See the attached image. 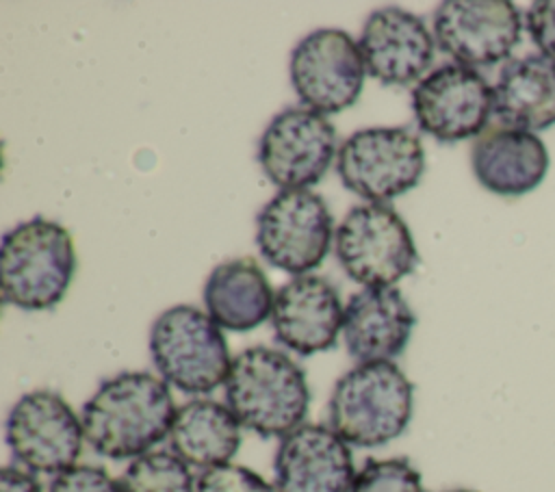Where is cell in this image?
Returning <instances> with one entry per match:
<instances>
[{
    "instance_id": "obj_1",
    "label": "cell",
    "mask_w": 555,
    "mask_h": 492,
    "mask_svg": "<svg viewBox=\"0 0 555 492\" xmlns=\"http://www.w3.org/2000/svg\"><path fill=\"white\" fill-rule=\"evenodd\" d=\"M169 384L145 371H126L98 386L82 405L87 444L111 459H134L163 442L176 418Z\"/></svg>"
},
{
    "instance_id": "obj_2",
    "label": "cell",
    "mask_w": 555,
    "mask_h": 492,
    "mask_svg": "<svg viewBox=\"0 0 555 492\" xmlns=\"http://www.w3.org/2000/svg\"><path fill=\"white\" fill-rule=\"evenodd\" d=\"M225 405L241 427L260 438H284L308 414L310 388L304 371L284 351L249 347L232 358Z\"/></svg>"
},
{
    "instance_id": "obj_3",
    "label": "cell",
    "mask_w": 555,
    "mask_h": 492,
    "mask_svg": "<svg viewBox=\"0 0 555 492\" xmlns=\"http://www.w3.org/2000/svg\"><path fill=\"white\" fill-rule=\"evenodd\" d=\"M414 407V386L395 362L356 364L330 394V427L353 446H382L399 438Z\"/></svg>"
},
{
    "instance_id": "obj_4",
    "label": "cell",
    "mask_w": 555,
    "mask_h": 492,
    "mask_svg": "<svg viewBox=\"0 0 555 492\" xmlns=\"http://www.w3.org/2000/svg\"><path fill=\"white\" fill-rule=\"evenodd\" d=\"M76 271L72 234L56 221L33 217L2 236V299L22 310L54 308Z\"/></svg>"
},
{
    "instance_id": "obj_5",
    "label": "cell",
    "mask_w": 555,
    "mask_h": 492,
    "mask_svg": "<svg viewBox=\"0 0 555 492\" xmlns=\"http://www.w3.org/2000/svg\"><path fill=\"white\" fill-rule=\"evenodd\" d=\"M150 353L158 375L180 392L208 394L225 384L232 358L221 327L195 306H173L150 329Z\"/></svg>"
},
{
    "instance_id": "obj_6",
    "label": "cell",
    "mask_w": 555,
    "mask_h": 492,
    "mask_svg": "<svg viewBox=\"0 0 555 492\" xmlns=\"http://www.w3.org/2000/svg\"><path fill=\"white\" fill-rule=\"evenodd\" d=\"M334 249L345 273L369 286H392L418 262L416 245L401 215L388 204L353 206L334 234Z\"/></svg>"
},
{
    "instance_id": "obj_7",
    "label": "cell",
    "mask_w": 555,
    "mask_h": 492,
    "mask_svg": "<svg viewBox=\"0 0 555 492\" xmlns=\"http://www.w3.org/2000/svg\"><path fill=\"white\" fill-rule=\"evenodd\" d=\"M334 221L325 199L310 189L275 193L256 217V245L275 269L306 275L330 254Z\"/></svg>"
},
{
    "instance_id": "obj_8",
    "label": "cell",
    "mask_w": 555,
    "mask_h": 492,
    "mask_svg": "<svg viewBox=\"0 0 555 492\" xmlns=\"http://www.w3.org/2000/svg\"><path fill=\"white\" fill-rule=\"evenodd\" d=\"M336 169L349 191L386 204L418 184L425 171V150L405 128H364L343 141Z\"/></svg>"
},
{
    "instance_id": "obj_9",
    "label": "cell",
    "mask_w": 555,
    "mask_h": 492,
    "mask_svg": "<svg viewBox=\"0 0 555 492\" xmlns=\"http://www.w3.org/2000/svg\"><path fill=\"white\" fill-rule=\"evenodd\" d=\"M4 438L13 457L30 472L61 475L76 466L85 429L59 392L33 390L22 394L11 407Z\"/></svg>"
},
{
    "instance_id": "obj_10",
    "label": "cell",
    "mask_w": 555,
    "mask_h": 492,
    "mask_svg": "<svg viewBox=\"0 0 555 492\" xmlns=\"http://www.w3.org/2000/svg\"><path fill=\"white\" fill-rule=\"evenodd\" d=\"M364 59L358 41L340 28L306 35L291 54V82L301 106L321 115L349 108L364 87Z\"/></svg>"
},
{
    "instance_id": "obj_11",
    "label": "cell",
    "mask_w": 555,
    "mask_h": 492,
    "mask_svg": "<svg viewBox=\"0 0 555 492\" xmlns=\"http://www.w3.org/2000/svg\"><path fill=\"white\" fill-rule=\"evenodd\" d=\"M412 111L423 132L440 143L479 137L494 113V91L473 67L444 63L412 89Z\"/></svg>"
},
{
    "instance_id": "obj_12",
    "label": "cell",
    "mask_w": 555,
    "mask_h": 492,
    "mask_svg": "<svg viewBox=\"0 0 555 492\" xmlns=\"http://www.w3.org/2000/svg\"><path fill=\"white\" fill-rule=\"evenodd\" d=\"M336 154V128L325 115L306 106L278 113L258 143L260 167L282 191L317 184Z\"/></svg>"
},
{
    "instance_id": "obj_13",
    "label": "cell",
    "mask_w": 555,
    "mask_h": 492,
    "mask_svg": "<svg viewBox=\"0 0 555 492\" xmlns=\"http://www.w3.org/2000/svg\"><path fill=\"white\" fill-rule=\"evenodd\" d=\"M520 33V11L509 0H444L434 11L436 46L473 69L505 61Z\"/></svg>"
},
{
    "instance_id": "obj_14",
    "label": "cell",
    "mask_w": 555,
    "mask_h": 492,
    "mask_svg": "<svg viewBox=\"0 0 555 492\" xmlns=\"http://www.w3.org/2000/svg\"><path fill=\"white\" fill-rule=\"evenodd\" d=\"M275 492H351L356 468L349 444L327 425L304 423L280 438Z\"/></svg>"
},
{
    "instance_id": "obj_15",
    "label": "cell",
    "mask_w": 555,
    "mask_h": 492,
    "mask_svg": "<svg viewBox=\"0 0 555 492\" xmlns=\"http://www.w3.org/2000/svg\"><path fill=\"white\" fill-rule=\"evenodd\" d=\"M358 48L369 76L384 85H410L423 80L429 69L436 39L414 13L382 7L366 17Z\"/></svg>"
},
{
    "instance_id": "obj_16",
    "label": "cell",
    "mask_w": 555,
    "mask_h": 492,
    "mask_svg": "<svg viewBox=\"0 0 555 492\" xmlns=\"http://www.w3.org/2000/svg\"><path fill=\"white\" fill-rule=\"evenodd\" d=\"M345 308L330 280L297 275L275 295L271 323L275 338L299 355L321 353L334 347L343 329Z\"/></svg>"
},
{
    "instance_id": "obj_17",
    "label": "cell",
    "mask_w": 555,
    "mask_h": 492,
    "mask_svg": "<svg viewBox=\"0 0 555 492\" xmlns=\"http://www.w3.org/2000/svg\"><path fill=\"white\" fill-rule=\"evenodd\" d=\"M416 316L395 286H369L349 297L343 316L347 353L366 362H392L414 329Z\"/></svg>"
},
{
    "instance_id": "obj_18",
    "label": "cell",
    "mask_w": 555,
    "mask_h": 492,
    "mask_svg": "<svg viewBox=\"0 0 555 492\" xmlns=\"http://www.w3.org/2000/svg\"><path fill=\"white\" fill-rule=\"evenodd\" d=\"M548 163L546 145L535 132L507 126L486 128L470 150L477 182L503 197L533 191L546 178Z\"/></svg>"
},
{
    "instance_id": "obj_19",
    "label": "cell",
    "mask_w": 555,
    "mask_h": 492,
    "mask_svg": "<svg viewBox=\"0 0 555 492\" xmlns=\"http://www.w3.org/2000/svg\"><path fill=\"white\" fill-rule=\"evenodd\" d=\"M273 303V288L251 258L217 264L204 284L206 312L221 329L249 332L271 316Z\"/></svg>"
},
{
    "instance_id": "obj_20",
    "label": "cell",
    "mask_w": 555,
    "mask_h": 492,
    "mask_svg": "<svg viewBox=\"0 0 555 492\" xmlns=\"http://www.w3.org/2000/svg\"><path fill=\"white\" fill-rule=\"evenodd\" d=\"M492 91L501 126L538 132L555 124V63L542 54L505 63Z\"/></svg>"
},
{
    "instance_id": "obj_21",
    "label": "cell",
    "mask_w": 555,
    "mask_h": 492,
    "mask_svg": "<svg viewBox=\"0 0 555 492\" xmlns=\"http://www.w3.org/2000/svg\"><path fill=\"white\" fill-rule=\"evenodd\" d=\"M171 451L195 468L228 464L241 446V423L215 399H191L176 412L169 431Z\"/></svg>"
},
{
    "instance_id": "obj_22",
    "label": "cell",
    "mask_w": 555,
    "mask_h": 492,
    "mask_svg": "<svg viewBox=\"0 0 555 492\" xmlns=\"http://www.w3.org/2000/svg\"><path fill=\"white\" fill-rule=\"evenodd\" d=\"M119 483L124 492H195L189 464L173 451H150L134 457Z\"/></svg>"
},
{
    "instance_id": "obj_23",
    "label": "cell",
    "mask_w": 555,
    "mask_h": 492,
    "mask_svg": "<svg viewBox=\"0 0 555 492\" xmlns=\"http://www.w3.org/2000/svg\"><path fill=\"white\" fill-rule=\"evenodd\" d=\"M351 492H425L421 472L405 457L366 459L356 472Z\"/></svg>"
},
{
    "instance_id": "obj_24",
    "label": "cell",
    "mask_w": 555,
    "mask_h": 492,
    "mask_svg": "<svg viewBox=\"0 0 555 492\" xmlns=\"http://www.w3.org/2000/svg\"><path fill=\"white\" fill-rule=\"evenodd\" d=\"M195 492H275V488L251 468L228 462L202 470L195 479Z\"/></svg>"
},
{
    "instance_id": "obj_25",
    "label": "cell",
    "mask_w": 555,
    "mask_h": 492,
    "mask_svg": "<svg viewBox=\"0 0 555 492\" xmlns=\"http://www.w3.org/2000/svg\"><path fill=\"white\" fill-rule=\"evenodd\" d=\"M48 492H124V488L102 466L76 464L56 475Z\"/></svg>"
},
{
    "instance_id": "obj_26",
    "label": "cell",
    "mask_w": 555,
    "mask_h": 492,
    "mask_svg": "<svg viewBox=\"0 0 555 492\" xmlns=\"http://www.w3.org/2000/svg\"><path fill=\"white\" fill-rule=\"evenodd\" d=\"M527 30L540 54L555 63V0H538L529 7Z\"/></svg>"
},
{
    "instance_id": "obj_27",
    "label": "cell",
    "mask_w": 555,
    "mask_h": 492,
    "mask_svg": "<svg viewBox=\"0 0 555 492\" xmlns=\"http://www.w3.org/2000/svg\"><path fill=\"white\" fill-rule=\"evenodd\" d=\"M0 492H43V490L30 470H22L17 466H4L0 470Z\"/></svg>"
},
{
    "instance_id": "obj_28",
    "label": "cell",
    "mask_w": 555,
    "mask_h": 492,
    "mask_svg": "<svg viewBox=\"0 0 555 492\" xmlns=\"http://www.w3.org/2000/svg\"><path fill=\"white\" fill-rule=\"evenodd\" d=\"M447 492H477V490H466V488H455V490H447Z\"/></svg>"
}]
</instances>
